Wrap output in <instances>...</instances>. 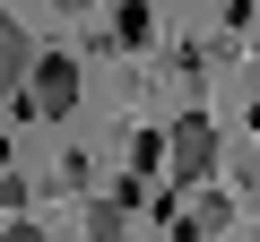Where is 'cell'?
<instances>
[{"label": "cell", "mask_w": 260, "mask_h": 242, "mask_svg": "<svg viewBox=\"0 0 260 242\" xmlns=\"http://www.w3.org/2000/svg\"><path fill=\"white\" fill-rule=\"evenodd\" d=\"M165 173H174L182 190H200V182L217 173V121H200V112L174 121V130H165Z\"/></svg>", "instance_id": "6da1fadb"}, {"label": "cell", "mask_w": 260, "mask_h": 242, "mask_svg": "<svg viewBox=\"0 0 260 242\" xmlns=\"http://www.w3.org/2000/svg\"><path fill=\"white\" fill-rule=\"evenodd\" d=\"M26 95H35V112H44V121H70V112H78V61H70V52H35Z\"/></svg>", "instance_id": "7a4b0ae2"}, {"label": "cell", "mask_w": 260, "mask_h": 242, "mask_svg": "<svg viewBox=\"0 0 260 242\" xmlns=\"http://www.w3.org/2000/svg\"><path fill=\"white\" fill-rule=\"evenodd\" d=\"M26 69H35V35L18 18H0V87H26Z\"/></svg>", "instance_id": "3957f363"}, {"label": "cell", "mask_w": 260, "mask_h": 242, "mask_svg": "<svg viewBox=\"0 0 260 242\" xmlns=\"http://www.w3.org/2000/svg\"><path fill=\"white\" fill-rule=\"evenodd\" d=\"M0 242H52V233H44V225H26V216H18V225H9V233H0Z\"/></svg>", "instance_id": "277c9868"}]
</instances>
